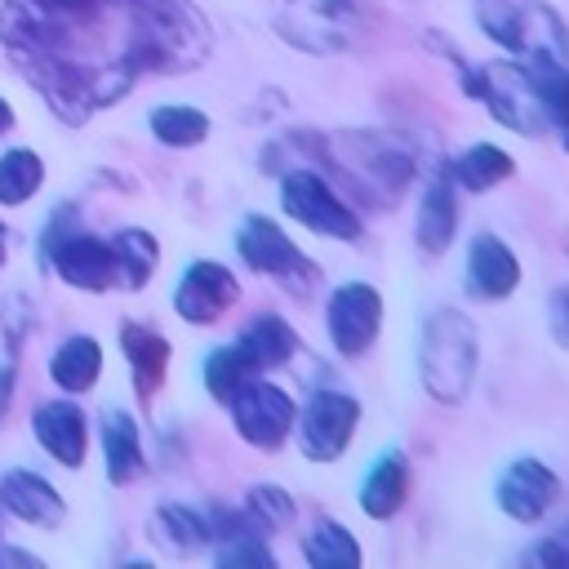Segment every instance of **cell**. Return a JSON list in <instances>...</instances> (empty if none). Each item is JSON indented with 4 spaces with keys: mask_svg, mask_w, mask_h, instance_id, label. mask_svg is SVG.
Instances as JSON below:
<instances>
[{
    "mask_svg": "<svg viewBox=\"0 0 569 569\" xmlns=\"http://www.w3.org/2000/svg\"><path fill=\"white\" fill-rule=\"evenodd\" d=\"M480 369V333L462 307H431L418 325V382L427 400L453 409L471 396Z\"/></svg>",
    "mask_w": 569,
    "mask_h": 569,
    "instance_id": "1",
    "label": "cell"
},
{
    "mask_svg": "<svg viewBox=\"0 0 569 569\" xmlns=\"http://www.w3.org/2000/svg\"><path fill=\"white\" fill-rule=\"evenodd\" d=\"M213 49V31L191 0H133V62L142 71L182 76Z\"/></svg>",
    "mask_w": 569,
    "mask_h": 569,
    "instance_id": "2",
    "label": "cell"
},
{
    "mask_svg": "<svg viewBox=\"0 0 569 569\" xmlns=\"http://www.w3.org/2000/svg\"><path fill=\"white\" fill-rule=\"evenodd\" d=\"M329 169L338 178H347V187L365 200V204H396L409 182L418 178V160L400 138L387 133H347L342 142H333V160Z\"/></svg>",
    "mask_w": 569,
    "mask_h": 569,
    "instance_id": "3",
    "label": "cell"
},
{
    "mask_svg": "<svg viewBox=\"0 0 569 569\" xmlns=\"http://www.w3.org/2000/svg\"><path fill=\"white\" fill-rule=\"evenodd\" d=\"M440 44V40H436ZM453 62H458V89L467 98H480L485 111L511 129V133H542L547 129V116L529 89V76H525V62L520 58H507V62H467L462 53H453L449 44H440Z\"/></svg>",
    "mask_w": 569,
    "mask_h": 569,
    "instance_id": "4",
    "label": "cell"
},
{
    "mask_svg": "<svg viewBox=\"0 0 569 569\" xmlns=\"http://www.w3.org/2000/svg\"><path fill=\"white\" fill-rule=\"evenodd\" d=\"M236 253L253 276H271L280 289H289L293 298H316L325 271L320 262H311L298 240L271 218V213H244L236 227Z\"/></svg>",
    "mask_w": 569,
    "mask_h": 569,
    "instance_id": "5",
    "label": "cell"
},
{
    "mask_svg": "<svg viewBox=\"0 0 569 569\" xmlns=\"http://www.w3.org/2000/svg\"><path fill=\"white\" fill-rule=\"evenodd\" d=\"M280 209L289 222H298L302 231L311 236H325V240H360L365 236V218L356 213V204L329 182V173L320 169H284L280 173Z\"/></svg>",
    "mask_w": 569,
    "mask_h": 569,
    "instance_id": "6",
    "label": "cell"
},
{
    "mask_svg": "<svg viewBox=\"0 0 569 569\" xmlns=\"http://www.w3.org/2000/svg\"><path fill=\"white\" fill-rule=\"evenodd\" d=\"M360 418H365V405L351 396V391H338V387H316L302 405H298V418H293V440L302 449L307 462H338L356 431H360Z\"/></svg>",
    "mask_w": 569,
    "mask_h": 569,
    "instance_id": "7",
    "label": "cell"
},
{
    "mask_svg": "<svg viewBox=\"0 0 569 569\" xmlns=\"http://www.w3.org/2000/svg\"><path fill=\"white\" fill-rule=\"evenodd\" d=\"M227 409H231V427H236V436H240L249 449L276 453V449H284V445L293 440L298 400H293L280 382H271L267 373L244 378V382L231 391Z\"/></svg>",
    "mask_w": 569,
    "mask_h": 569,
    "instance_id": "8",
    "label": "cell"
},
{
    "mask_svg": "<svg viewBox=\"0 0 569 569\" xmlns=\"http://www.w3.org/2000/svg\"><path fill=\"white\" fill-rule=\"evenodd\" d=\"M382 333V293L369 280H342L325 298V338L342 360H360L373 351Z\"/></svg>",
    "mask_w": 569,
    "mask_h": 569,
    "instance_id": "9",
    "label": "cell"
},
{
    "mask_svg": "<svg viewBox=\"0 0 569 569\" xmlns=\"http://www.w3.org/2000/svg\"><path fill=\"white\" fill-rule=\"evenodd\" d=\"M360 13V0H280L276 31L302 49V53H342L356 36L351 22Z\"/></svg>",
    "mask_w": 569,
    "mask_h": 569,
    "instance_id": "10",
    "label": "cell"
},
{
    "mask_svg": "<svg viewBox=\"0 0 569 569\" xmlns=\"http://www.w3.org/2000/svg\"><path fill=\"white\" fill-rule=\"evenodd\" d=\"M493 502H498V511H502L507 520H516V525H542V520L551 516V507L560 502V476H556L542 458L520 453V458H511V462L498 471V480H493Z\"/></svg>",
    "mask_w": 569,
    "mask_h": 569,
    "instance_id": "11",
    "label": "cell"
},
{
    "mask_svg": "<svg viewBox=\"0 0 569 569\" xmlns=\"http://www.w3.org/2000/svg\"><path fill=\"white\" fill-rule=\"evenodd\" d=\"M236 298H240V280H236V271H231L227 262H218V258H196V262H187V271H182L178 284H173V311H178L187 325H196V329L218 325V320L236 307Z\"/></svg>",
    "mask_w": 569,
    "mask_h": 569,
    "instance_id": "12",
    "label": "cell"
},
{
    "mask_svg": "<svg viewBox=\"0 0 569 569\" xmlns=\"http://www.w3.org/2000/svg\"><path fill=\"white\" fill-rule=\"evenodd\" d=\"M462 289L476 302H507L520 289V258H516V249L502 236H493V231H476L467 240Z\"/></svg>",
    "mask_w": 569,
    "mask_h": 569,
    "instance_id": "13",
    "label": "cell"
},
{
    "mask_svg": "<svg viewBox=\"0 0 569 569\" xmlns=\"http://www.w3.org/2000/svg\"><path fill=\"white\" fill-rule=\"evenodd\" d=\"M458 222H462L458 187H453L449 169H436V173L422 182L418 213H413V244H418V253H422V258H445V253L453 249Z\"/></svg>",
    "mask_w": 569,
    "mask_h": 569,
    "instance_id": "14",
    "label": "cell"
},
{
    "mask_svg": "<svg viewBox=\"0 0 569 569\" xmlns=\"http://www.w3.org/2000/svg\"><path fill=\"white\" fill-rule=\"evenodd\" d=\"M53 271L71 284V289H89V293H102V289H116V258H111V244L98 240V236H84V231H62L58 240L44 244Z\"/></svg>",
    "mask_w": 569,
    "mask_h": 569,
    "instance_id": "15",
    "label": "cell"
},
{
    "mask_svg": "<svg viewBox=\"0 0 569 569\" xmlns=\"http://www.w3.org/2000/svg\"><path fill=\"white\" fill-rule=\"evenodd\" d=\"M409 485H413V467H409V453L400 445L382 449L365 476H360V489H356V502L369 520H396L409 502Z\"/></svg>",
    "mask_w": 569,
    "mask_h": 569,
    "instance_id": "16",
    "label": "cell"
},
{
    "mask_svg": "<svg viewBox=\"0 0 569 569\" xmlns=\"http://www.w3.org/2000/svg\"><path fill=\"white\" fill-rule=\"evenodd\" d=\"M298 347H302L298 329H293L284 316H276V311H258V316H249L244 329L236 333V351L244 356V365H249L253 373L284 369V365L298 356Z\"/></svg>",
    "mask_w": 569,
    "mask_h": 569,
    "instance_id": "17",
    "label": "cell"
},
{
    "mask_svg": "<svg viewBox=\"0 0 569 569\" xmlns=\"http://www.w3.org/2000/svg\"><path fill=\"white\" fill-rule=\"evenodd\" d=\"M36 440L44 445V453H53L62 467L76 471L89 449V418L71 400H44L36 409Z\"/></svg>",
    "mask_w": 569,
    "mask_h": 569,
    "instance_id": "18",
    "label": "cell"
},
{
    "mask_svg": "<svg viewBox=\"0 0 569 569\" xmlns=\"http://www.w3.org/2000/svg\"><path fill=\"white\" fill-rule=\"evenodd\" d=\"M120 351L129 360V373H133V391L138 400H151L169 373V338L156 333L151 325L142 320H124L120 325Z\"/></svg>",
    "mask_w": 569,
    "mask_h": 569,
    "instance_id": "19",
    "label": "cell"
},
{
    "mask_svg": "<svg viewBox=\"0 0 569 569\" xmlns=\"http://www.w3.org/2000/svg\"><path fill=\"white\" fill-rule=\"evenodd\" d=\"M449 178L458 191L467 196H485L493 187H502L507 178H516V156L498 142H471L467 151H458L449 160Z\"/></svg>",
    "mask_w": 569,
    "mask_h": 569,
    "instance_id": "20",
    "label": "cell"
},
{
    "mask_svg": "<svg viewBox=\"0 0 569 569\" xmlns=\"http://www.w3.org/2000/svg\"><path fill=\"white\" fill-rule=\"evenodd\" d=\"M102 458H107V480H111L116 489L133 485V480L147 471L138 422H133L124 409H116V405L102 413Z\"/></svg>",
    "mask_w": 569,
    "mask_h": 569,
    "instance_id": "21",
    "label": "cell"
},
{
    "mask_svg": "<svg viewBox=\"0 0 569 569\" xmlns=\"http://www.w3.org/2000/svg\"><path fill=\"white\" fill-rule=\"evenodd\" d=\"M0 502H4L18 520L40 525V529H58L62 516H67L58 489L44 485V480L31 476V471H9V476H0Z\"/></svg>",
    "mask_w": 569,
    "mask_h": 569,
    "instance_id": "22",
    "label": "cell"
},
{
    "mask_svg": "<svg viewBox=\"0 0 569 569\" xmlns=\"http://www.w3.org/2000/svg\"><path fill=\"white\" fill-rule=\"evenodd\" d=\"M302 560L311 569H360L365 551H360V538L342 520L316 516L311 529L302 533Z\"/></svg>",
    "mask_w": 569,
    "mask_h": 569,
    "instance_id": "23",
    "label": "cell"
},
{
    "mask_svg": "<svg viewBox=\"0 0 569 569\" xmlns=\"http://www.w3.org/2000/svg\"><path fill=\"white\" fill-rule=\"evenodd\" d=\"M151 538H156V547L160 551H169V556H196V551H204L213 538H209V520L196 511V507H187V502H164V507H156L151 511Z\"/></svg>",
    "mask_w": 569,
    "mask_h": 569,
    "instance_id": "24",
    "label": "cell"
},
{
    "mask_svg": "<svg viewBox=\"0 0 569 569\" xmlns=\"http://www.w3.org/2000/svg\"><path fill=\"white\" fill-rule=\"evenodd\" d=\"M525 76H529V89L547 116V124H569V58L560 53H525Z\"/></svg>",
    "mask_w": 569,
    "mask_h": 569,
    "instance_id": "25",
    "label": "cell"
},
{
    "mask_svg": "<svg viewBox=\"0 0 569 569\" xmlns=\"http://www.w3.org/2000/svg\"><path fill=\"white\" fill-rule=\"evenodd\" d=\"M107 244H111V258H116V284L120 289H147V280L160 267V240L142 227H124Z\"/></svg>",
    "mask_w": 569,
    "mask_h": 569,
    "instance_id": "26",
    "label": "cell"
},
{
    "mask_svg": "<svg viewBox=\"0 0 569 569\" xmlns=\"http://www.w3.org/2000/svg\"><path fill=\"white\" fill-rule=\"evenodd\" d=\"M98 373H102V347H98V338H89V333L67 338V342L53 351V360H49V378H53L62 391H71V396L89 391V387L98 382Z\"/></svg>",
    "mask_w": 569,
    "mask_h": 569,
    "instance_id": "27",
    "label": "cell"
},
{
    "mask_svg": "<svg viewBox=\"0 0 569 569\" xmlns=\"http://www.w3.org/2000/svg\"><path fill=\"white\" fill-rule=\"evenodd\" d=\"M156 142L173 147V151H187V147H200L209 138V116L191 102H160L151 116H147Z\"/></svg>",
    "mask_w": 569,
    "mask_h": 569,
    "instance_id": "28",
    "label": "cell"
},
{
    "mask_svg": "<svg viewBox=\"0 0 569 569\" xmlns=\"http://www.w3.org/2000/svg\"><path fill=\"white\" fill-rule=\"evenodd\" d=\"M44 182V164L36 151L13 147L0 156V204H22L36 196V187Z\"/></svg>",
    "mask_w": 569,
    "mask_h": 569,
    "instance_id": "29",
    "label": "cell"
},
{
    "mask_svg": "<svg viewBox=\"0 0 569 569\" xmlns=\"http://www.w3.org/2000/svg\"><path fill=\"white\" fill-rule=\"evenodd\" d=\"M200 378H204V391H209L218 405H227V400H231V391H236L244 378H253V369L244 365V356L236 351V342H227V347L204 351Z\"/></svg>",
    "mask_w": 569,
    "mask_h": 569,
    "instance_id": "30",
    "label": "cell"
},
{
    "mask_svg": "<svg viewBox=\"0 0 569 569\" xmlns=\"http://www.w3.org/2000/svg\"><path fill=\"white\" fill-rule=\"evenodd\" d=\"M476 27L493 44H502L511 58H520L525 31H520V4L516 0H476Z\"/></svg>",
    "mask_w": 569,
    "mask_h": 569,
    "instance_id": "31",
    "label": "cell"
},
{
    "mask_svg": "<svg viewBox=\"0 0 569 569\" xmlns=\"http://www.w3.org/2000/svg\"><path fill=\"white\" fill-rule=\"evenodd\" d=\"M244 511H249L267 533H280V529H289V525L298 520V502H293V493H289L284 485H253V489L244 493Z\"/></svg>",
    "mask_w": 569,
    "mask_h": 569,
    "instance_id": "32",
    "label": "cell"
},
{
    "mask_svg": "<svg viewBox=\"0 0 569 569\" xmlns=\"http://www.w3.org/2000/svg\"><path fill=\"white\" fill-rule=\"evenodd\" d=\"M267 538L271 533H262V529H244V533L222 538L213 556H218L222 569H276V556H271Z\"/></svg>",
    "mask_w": 569,
    "mask_h": 569,
    "instance_id": "33",
    "label": "cell"
},
{
    "mask_svg": "<svg viewBox=\"0 0 569 569\" xmlns=\"http://www.w3.org/2000/svg\"><path fill=\"white\" fill-rule=\"evenodd\" d=\"M547 329H551L556 347L569 351V280L556 284V289L547 293Z\"/></svg>",
    "mask_w": 569,
    "mask_h": 569,
    "instance_id": "34",
    "label": "cell"
},
{
    "mask_svg": "<svg viewBox=\"0 0 569 569\" xmlns=\"http://www.w3.org/2000/svg\"><path fill=\"white\" fill-rule=\"evenodd\" d=\"M13 382H18V373L4 365V369H0V422H4V413H9V400H13Z\"/></svg>",
    "mask_w": 569,
    "mask_h": 569,
    "instance_id": "35",
    "label": "cell"
},
{
    "mask_svg": "<svg viewBox=\"0 0 569 569\" xmlns=\"http://www.w3.org/2000/svg\"><path fill=\"white\" fill-rule=\"evenodd\" d=\"M0 565H40V560L27 551H0Z\"/></svg>",
    "mask_w": 569,
    "mask_h": 569,
    "instance_id": "36",
    "label": "cell"
},
{
    "mask_svg": "<svg viewBox=\"0 0 569 569\" xmlns=\"http://www.w3.org/2000/svg\"><path fill=\"white\" fill-rule=\"evenodd\" d=\"M9 129H13V107L0 98V133H9Z\"/></svg>",
    "mask_w": 569,
    "mask_h": 569,
    "instance_id": "37",
    "label": "cell"
},
{
    "mask_svg": "<svg viewBox=\"0 0 569 569\" xmlns=\"http://www.w3.org/2000/svg\"><path fill=\"white\" fill-rule=\"evenodd\" d=\"M556 133H560V147H565V156H569V124H556Z\"/></svg>",
    "mask_w": 569,
    "mask_h": 569,
    "instance_id": "38",
    "label": "cell"
},
{
    "mask_svg": "<svg viewBox=\"0 0 569 569\" xmlns=\"http://www.w3.org/2000/svg\"><path fill=\"white\" fill-rule=\"evenodd\" d=\"M0 262H4V227H0Z\"/></svg>",
    "mask_w": 569,
    "mask_h": 569,
    "instance_id": "39",
    "label": "cell"
}]
</instances>
